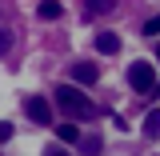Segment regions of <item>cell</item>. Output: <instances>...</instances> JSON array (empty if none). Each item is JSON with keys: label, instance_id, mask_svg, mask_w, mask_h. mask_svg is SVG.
I'll return each mask as SVG.
<instances>
[{"label": "cell", "instance_id": "6da1fadb", "mask_svg": "<svg viewBox=\"0 0 160 156\" xmlns=\"http://www.w3.org/2000/svg\"><path fill=\"white\" fill-rule=\"evenodd\" d=\"M52 96H56V104L60 108H64V112H72V116H96V108H92V100L84 96V92H80L76 84H60L56 92H52Z\"/></svg>", "mask_w": 160, "mask_h": 156}, {"label": "cell", "instance_id": "7a4b0ae2", "mask_svg": "<svg viewBox=\"0 0 160 156\" xmlns=\"http://www.w3.org/2000/svg\"><path fill=\"white\" fill-rule=\"evenodd\" d=\"M128 84H132V92H140V96L152 92V88H156V68L144 64V60H136V64L128 68Z\"/></svg>", "mask_w": 160, "mask_h": 156}, {"label": "cell", "instance_id": "3957f363", "mask_svg": "<svg viewBox=\"0 0 160 156\" xmlns=\"http://www.w3.org/2000/svg\"><path fill=\"white\" fill-rule=\"evenodd\" d=\"M24 116L36 120V124H48V120H52V104H48L44 96H28L24 100Z\"/></svg>", "mask_w": 160, "mask_h": 156}, {"label": "cell", "instance_id": "277c9868", "mask_svg": "<svg viewBox=\"0 0 160 156\" xmlns=\"http://www.w3.org/2000/svg\"><path fill=\"white\" fill-rule=\"evenodd\" d=\"M72 80L88 88V84H96V80H100V68H96V64H88V60H80V64H72Z\"/></svg>", "mask_w": 160, "mask_h": 156}, {"label": "cell", "instance_id": "5b68a950", "mask_svg": "<svg viewBox=\"0 0 160 156\" xmlns=\"http://www.w3.org/2000/svg\"><path fill=\"white\" fill-rule=\"evenodd\" d=\"M96 52L116 56V52H120V36H116V32H96Z\"/></svg>", "mask_w": 160, "mask_h": 156}, {"label": "cell", "instance_id": "8992f818", "mask_svg": "<svg viewBox=\"0 0 160 156\" xmlns=\"http://www.w3.org/2000/svg\"><path fill=\"white\" fill-rule=\"evenodd\" d=\"M56 136H60V144H76V140H80V128L72 124V120H64V124H56Z\"/></svg>", "mask_w": 160, "mask_h": 156}, {"label": "cell", "instance_id": "52a82bcc", "mask_svg": "<svg viewBox=\"0 0 160 156\" xmlns=\"http://www.w3.org/2000/svg\"><path fill=\"white\" fill-rule=\"evenodd\" d=\"M64 8H60V0H40V8H36V16L40 20H56Z\"/></svg>", "mask_w": 160, "mask_h": 156}, {"label": "cell", "instance_id": "ba28073f", "mask_svg": "<svg viewBox=\"0 0 160 156\" xmlns=\"http://www.w3.org/2000/svg\"><path fill=\"white\" fill-rule=\"evenodd\" d=\"M144 132H148V140H160V108H152L144 116Z\"/></svg>", "mask_w": 160, "mask_h": 156}, {"label": "cell", "instance_id": "9c48e42d", "mask_svg": "<svg viewBox=\"0 0 160 156\" xmlns=\"http://www.w3.org/2000/svg\"><path fill=\"white\" fill-rule=\"evenodd\" d=\"M84 4H88V12H92V16H104V12H112V4H116V0H84Z\"/></svg>", "mask_w": 160, "mask_h": 156}, {"label": "cell", "instance_id": "30bf717a", "mask_svg": "<svg viewBox=\"0 0 160 156\" xmlns=\"http://www.w3.org/2000/svg\"><path fill=\"white\" fill-rule=\"evenodd\" d=\"M144 36H160V16H152V20H144Z\"/></svg>", "mask_w": 160, "mask_h": 156}, {"label": "cell", "instance_id": "8fae6325", "mask_svg": "<svg viewBox=\"0 0 160 156\" xmlns=\"http://www.w3.org/2000/svg\"><path fill=\"white\" fill-rule=\"evenodd\" d=\"M80 148H84V152H100V136H84Z\"/></svg>", "mask_w": 160, "mask_h": 156}, {"label": "cell", "instance_id": "7c38bea8", "mask_svg": "<svg viewBox=\"0 0 160 156\" xmlns=\"http://www.w3.org/2000/svg\"><path fill=\"white\" fill-rule=\"evenodd\" d=\"M8 44H12V32H8V28H0V56L8 52Z\"/></svg>", "mask_w": 160, "mask_h": 156}, {"label": "cell", "instance_id": "4fadbf2b", "mask_svg": "<svg viewBox=\"0 0 160 156\" xmlns=\"http://www.w3.org/2000/svg\"><path fill=\"white\" fill-rule=\"evenodd\" d=\"M4 140H12V124H8V120H0V144H4Z\"/></svg>", "mask_w": 160, "mask_h": 156}, {"label": "cell", "instance_id": "5bb4252c", "mask_svg": "<svg viewBox=\"0 0 160 156\" xmlns=\"http://www.w3.org/2000/svg\"><path fill=\"white\" fill-rule=\"evenodd\" d=\"M156 60H160V44H156Z\"/></svg>", "mask_w": 160, "mask_h": 156}, {"label": "cell", "instance_id": "9a60e30c", "mask_svg": "<svg viewBox=\"0 0 160 156\" xmlns=\"http://www.w3.org/2000/svg\"><path fill=\"white\" fill-rule=\"evenodd\" d=\"M156 96H160V84H156Z\"/></svg>", "mask_w": 160, "mask_h": 156}]
</instances>
